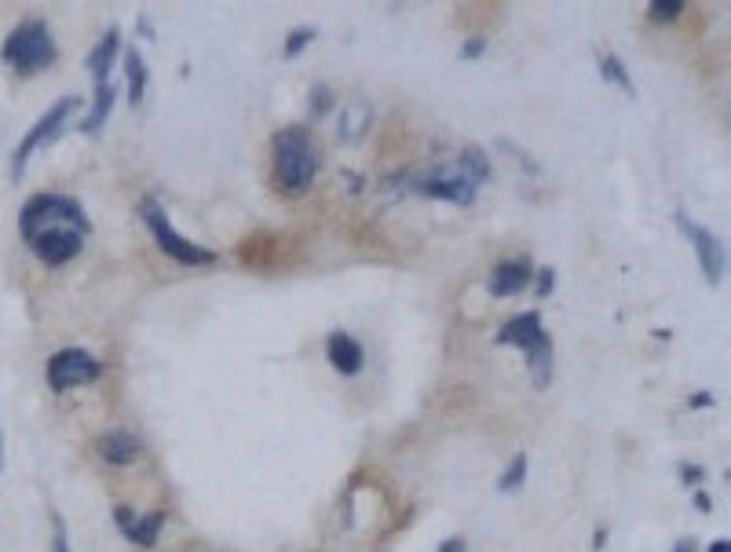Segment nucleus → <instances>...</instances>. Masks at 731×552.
<instances>
[{"instance_id": "1", "label": "nucleus", "mask_w": 731, "mask_h": 552, "mask_svg": "<svg viewBox=\"0 0 731 552\" xmlns=\"http://www.w3.org/2000/svg\"><path fill=\"white\" fill-rule=\"evenodd\" d=\"M271 150H275V176L286 191L300 194L308 191L318 176V150L311 143V136L304 128H282L275 139H271Z\"/></svg>"}, {"instance_id": "14", "label": "nucleus", "mask_w": 731, "mask_h": 552, "mask_svg": "<svg viewBox=\"0 0 731 552\" xmlns=\"http://www.w3.org/2000/svg\"><path fill=\"white\" fill-rule=\"evenodd\" d=\"M96 450H99V457H103L106 465H132V461L143 454V443H139V436L125 432V428H114V432L99 436Z\"/></svg>"}, {"instance_id": "32", "label": "nucleus", "mask_w": 731, "mask_h": 552, "mask_svg": "<svg viewBox=\"0 0 731 552\" xmlns=\"http://www.w3.org/2000/svg\"><path fill=\"white\" fill-rule=\"evenodd\" d=\"M706 552H731V545L724 542V538H717V542H713V545H710V549H706Z\"/></svg>"}, {"instance_id": "19", "label": "nucleus", "mask_w": 731, "mask_h": 552, "mask_svg": "<svg viewBox=\"0 0 731 552\" xmlns=\"http://www.w3.org/2000/svg\"><path fill=\"white\" fill-rule=\"evenodd\" d=\"M600 77H604V81H611V85H618L622 88V92H626L629 99L636 96V85H633V77H629V70L626 66H622V59H618V55H600Z\"/></svg>"}, {"instance_id": "29", "label": "nucleus", "mask_w": 731, "mask_h": 552, "mask_svg": "<svg viewBox=\"0 0 731 552\" xmlns=\"http://www.w3.org/2000/svg\"><path fill=\"white\" fill-rule=\"evenodd\" d=\"M329 107V92H326V88H322V85H318L315 88V110H318V114H322V110H326Z\"/></svg>"}, {"instance_id": "30", "label": "nucleus", "mask_w": 731, "mask_h": 552, "mask_svg": "<svg viewBox=\"0 0 731 552\" xmlns=\"http://www.w3.org/2000/svg\"><path fill=\"white\" fill-rule=\"evenodd\" d=\"M691 406H713V395H710V392L691 395Z\"/></svg>"}, {"instance_id": "35", "label": "nucleus", "mask_w": 731, "mask_h": 552, "mask_svg": "<svg viewBox=\"0 0 731 552\" xmlns=\"http://www.w3.org/2000/svg\"><path fill=\"white\" fill-rule=\"evenodd\" d=\"M0 472H4V428H0Z\"/></svg>"}, {"instance_id": "34", "label": "nucleus", "mask_w": 731, "mask_h": 552, "mask_svg": "<svg viewBox=\"0 0 731 552\" xmlns=\"http://www.w3.org/2000/svg\"><path fill=\"white\" fill-rule=\"evenodd\" d=\"M673 552H695V545H691V542H677V549H673Z\"/></svg>"}, {"instance_id": "20", "label": "nucleus", "mask_w": 731, "mask_h": 552, "mask_svg": "<svg viewBox=\"0 0 731 552\" xmlns=\"http://www.w3.org/2000/svg\"><path fill=\"white\" fill-rule=\"evenodd\" d=\"M461 176H465L468 183H487L490 180V161H487V154L483 150H476V147H468L465 154H461Z\"/></svg>"}, {"instance_id": "27", "label": "nucleus", "mask_w": 731, "mask_h": 552, "mask_svg": "<svg viewBox=\"0 0 731 552\" xmlns=\"http://www.w3.org/2000/svg\"><path fill=\"white\" fill-rule=\"evenodd\" d=\"M680 476H684V483H699L706 472H702L699 465H684V468H680Z\"/></svg>"}, {"instance_id": "6", "label": "nucleus", "mask_w": 731, "mask_h": 552, "mask_svg": "<svg viewBox=\"0 0 731 552\" xmlns=\"http://www.w3.org/2000/svg\"><path fill=\"white\" fill-rule=\"evenodd\" d=\"M99 373H103V362H99L92 351L63 348L48 359V388H52V392H70V388L99 381Z\"/></svg>"}, {"instance_id": "9", "label": "nucleus", "mask_w": 731, "mask_h": 552, "mask_svg": "<svg viewBox=\"0 0 731 552\" xmlns=\"http://www.w3.org/2000/svg\"><path fill=\"white\" fill-rule=\"evenodd\" d=\"M424 198H439V202H454V205H472L476 202V183H468L461 172L454 176H428L414 187Z\"/></svg>"}, {"instance_id": "12", "label": "nucleus", "mask_w": 731, "mask_h": 552, "mask_svg": "<svg viewBox=\"0 0 731 552\" xmlns=\"http://www.w3.org/2000/svg\"><path fill=\"white\" fill-rule=\"evenodd\" d=\"M530 275H534V271H530V260H505V264H498L490 271V282H487L490 297H498V300L516 297V293L527 289Z\"/></svg>"}, {"instance_id": "17", "label": "nucleus", "mask_w": 731, "mask_h": 552, "mask_svg": "<svg viewBox=\"0 0 731 552\" xmlns=\"http://www.w3.org/2000/svg\"><path fill=\"white\" fill-rule=\"evenodd\" d=\"M125 81H128V99H132V107H139L143 96H147V63H143L139 48H128V55H125Z\"/></svg>"}, {"instance_id": "2", "label": "nucleus", "mask_w": 731, "mask_h": 552, "mask_svg": "<svg viewBox=\"0 0 731 552\" xmlns=\"http://www.w3.org/2000/svg\"><path fill=\"white\" fill-rule=\"evenodd\" d=\"M0 55H4V63H8L19 77H30V74L48 70V66L55 63V55H59V48H55V37H52V30H48V22L26 19L8 33V41H4Z\"/></svg>"}, {"instance_id": "10", "label": "nucleus", "mask_w": 731, "mask_h": 552, "mask_svg": "<svg viewBox=\"0 0 731 552\" xmlns=\"http://www.w3.org/2000/svg\"><path fill=\"white\" fill-rule=\"evenodd\" d=\"M545 337H549V333L541 330V315H538V311H523V315H516V319L505 322L494 340H498V344H512V348H520L523 355H527V351L538 348Z\"/></svg>"}, {"instance_id": "5", "label": "nucleus", "mask_w": 731, "mask_h": 552, "mask_svg": "<svg viewBox=\"0 0 731 552\" xmlns=\"http://www.w3.org/2000/svg\"><path fill=\"white\" fill-rule=\"evenodd\" d=\"M74 110H77V96H63L59 103H52V110H48L26 136H22V143L15 147V154H11V176H15V180L26 176V165H30V158L37 150L48 147L55 136H63L66 125H70V117H74Z\"/></svg>"}, {"instance_id": "26", "label": "nucleus", "mask_w": 731, "mask_h": 552, "mask_svg": "<svg viewBox=\"0 0 731 552\" xmlns=\"http://www.w3.org/2000/svg\"><path fill=\"white\" fill-rule=\"evenodd\" d=\"M55 552H70V545H66V527L59 516H55Z\"/></svg>"}, {"instance_id": "22", "label": "nucleus", "mask_w": 731, "mask_h": 552, "mask_svg": "<svg viewBox=\"0 0 731 552\" xmlns=\"http://www.w3.org/2000/svg\"><path fill=\"white\" fill-rule=\"evenodd\" d=\"M684 0H655L651 8H647V15H651V22H673V19H680L684 15Z\"/></svg>"}, {"instance_id": "25", "label": "nucleus", "mask_w": 731, "mask_h": 552, "mask_svg": "<svg viewBox=\"0 0 731 552\" xmlns=\"http://www.w3.org/2000/svg\"><path fill=\"white\" fill-rule=\"evenodd\" d=\"M483 52H487V41H483V37H468L465 48H461V55H465V59H479Z\"/></svg>"}, {"instance_id": "21", "label": "nucleus", "mask_w": 731, "mask_h": 552, "mask_svg": "<svg viewBox=\"0 0 731 552\" xmlns=\"http://www.w3.org/2000/svg\"><path fill=\"white\" fill-rule=\"evenodd\" d=\"M527 483V454H516L512 457V465L505 468V476H501L498 490L501 494H509V490H520Z\"/></svg>"}, {"instance_id": "8", "label": "nucleus", "mask_w": 731, "mask_h": 552, "mask_svg": "<svg viewBox=\"0 0 731 552\" xmlns=\"http://www.w3.org/2000/svg\"><path fill=\"white\" fill-rule=\"evenodd\" d=\"M33 256L48 267H63L66 260H74L81 249H85V234L74 231V227H48L30 242Z\"/></svg>"}, {"instance_id": "15", "label": "nucleus", "mask_w": 731, "mask_h": 552, "mask_svg": "<svg viewBox=\"0 0 731 552\" xmlns=\"http://www.w3.org/2000/svg\"><path fill=\"white\" fill-rule=\"evenodd\" d=\"M117 52H121V30L110 26V30L96 41L92 55H88V70L96 77V85H110V70H114V63H117Z\"/></svg>"}, {"instance_id": "24", "label": "nucleus", "mask_w": 731, "mask_h": 552, "mask_svg": "<svg viewBox=\"0 0 731 552\" xmlns=\"http://www.w3.org/2000/svg\"><path fill=\"white\" fill-rule=\"evenodd\" d=\"M552 286H556V271H552V267H541V275H538V297H549Z\"/></svg>"}, {"instance_id": "23", "label": "nucleus", "mask_w": 731, "mask_h": 552, "mask_svg": "<svg viewBox=\"0 0 731 552\" xmlns=\"http://www.w3.org/2000/svg\"><path fill=\"white\" fill-rule=\"evenodd\" d=\"M311 41H315V30H311V26H297V30L289 33V41H286V59H297V55L304 52Z\"/></svg>"}, {"instance_id": "11", "label": "nucleus", "mask_w": 731, "mask_h": 552, "mask_svg": "<svg viewBox=\"0 0 731 552\" xmlns=\"http://www.w3.org/2000/svg\"><path fill=\"white\" fill-rule=\"evenodd\" d=\"M117 523H121V531H125L128 542L143 545V549H150V545L158 542L161 527H165V516L161 512H150V516H136V512L128 509V505H117Z\"/></svg>"}, {"instance_id": "31", "label": "nucleus", "mask_w": 731, "mask_h": 552, "mask_svg": "<svg viewBox=\"0 0 731 552\" xmlns=\"http://www.w3.org/2000/svg\"><path fill=\"white\" fill-rule=\"evenodd\" d=\"M695 505H699V512H710L713 505H710V498L706 494H695Z\"/></svg>"}, {"instance_id": "28", "label": "nucleus", "mask_w": 731, "mask_h": 552, "mask_svg": "<svg viewBox=\"0 0 731 552\" xmlns=\"http://www.w3.org/2000/svg\"><path fill=\"white\" fill-rule=\"evenodd\" d=\"M468 545H465V538H446L443 545H439V552H465Z\"/></svg>"}, {"instance_id": "7", "label": "nucleus", "mask_w": 731, "mask_h": 552, "mask_svg": "<svg viewBox=\"0 0 731 552\" xmlns=\"http://www.w3.org/2000/svg\"><path fill=\"white\" fill-rule=\"evenodd\" d=\"M677 223H680V231H684V238L691 242V249H695V256H699V267H702V275H706V282H710V286H721L724 271H728V256H724L721 238L713 231H706L702 223L691 220L688 213H677Z\"/></svg>"}, {"instance_id": "33", "label": "nucleus", "mask_w": 731, "mask_h": 552, "mask_svg": "<svg viewBox=\"0 0 731 552\" xmlns=\"http://www.w3.org/2000/svg\"><path fill=\"white\" fill-rule=\"evenodd\" d=\"M604 545H607V531H596V538H593V549L600 552V549H604Z\"/></svg>"}, {"instance_id": "16", "label": "nucleus", "mask_w": 731, "mask_h": 552, "mask_svg": "<svg viewBox=\"0 0 731 552\" xmlns=\"http://www.w3.org/2000/svg\"><path fill=\"white\" fill-rule=\"evenodd\" d=\"M114 99H117V88L114 85H96V99H92V110H88L85 121H81V132H85V136H96L99 128H103L106 121H110Z\"/></svg>"}, {"instance_id": "4", "label": "nucleus", "mask_w": 731, "mask_h": 552, "mask_svg": "<svg viewBox=\"0 0 731 552\" xmlns=\"http://www.w3.org/2000/svg\"><path fill=\"white\" fill-rule=\"evenodd\" d=\"M139 216H143V223L150 227L154 242L161 245V253L172 256L176 264H183V267H212L216 264V253H212V249H205V245H198V242H187V238L172 227L158 198H150L147 194V198L139 202Z\"/></svg>"}, {"instance_id": "3", "label": "nucleus", "mask_w": 731, "mask_h": 552, "mask_svg": "<svg viewBox=\"0 0 731 552\" xmlns=\"http://www.w3.org/2000/svg\"><path fill=\"white\" fill-rule=\"evenodd\" d=\"M48 227H74L81 234H92V220L85 216L81 202L70 194H33L30 202L22 205L19 213V231L26 242H33Z\"/></svg>"}, {"instance_id": "13", "label": "nucleus", "mask_w": 731, "mask_h": 552, "mask_svg": "<svg viewBox=\"0 0 731 552\" xmlns=\"http://www.w3.org/2000/svg\"><path fill=\"white\" fill-rule=\"evenodd\" d=\"M326 355H329V366H333L337 373H344V377H355V373L362 370V362H366V355H362V344L355 337H348L344 330L329 333Z\"/></svg>"}, {"instance_id": "18", "label": "nucleus", "mask_w": 731, "mask_h": 552, "mask_svg": "<svg viewBox=\"0 0 731 552\" xmlns=\"http://www.w3.org/2000/svg\"><path fill=\"white\" fill-rule=\"evenodd\" d=\"M527 366H530V381H534V388L545 392L552 381V340L549 337L541 340L538 348L527 351Z\"/></svg>"}]
</instances>
